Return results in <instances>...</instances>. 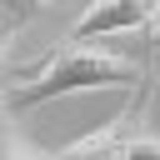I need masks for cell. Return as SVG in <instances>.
Wrapping results in <instances>:
<instances>
[{
    "mask_svg": "<svg viewBox=\"0 0 160 160\" xmlns=\"http://www.w3.org/2000/svg\"><path fill=\"white\" fill-rule=\"evenodd\" d=\"M150 45H155V50H160V25H155V30H150Z\"/></svg>",
    "mask_w": 160,
    "mask_h": 160,
    "instance_id": "obj_7",
    "label": "cell"
},
{
    "mask_svg": "<svg viewBox=\"0 0 160 160\" xmlns=\"http://www.w3.org/2000/svg\"><path fill=\"white\" fill-rule=\"evenodd\" d=\"M140 80V65L120 50H105V45H55L20 85H10L5 105L10 110H30V105H45V100H60V95H85V90H135Z\"/></svg>",
    "mask_w": 160,
    "mask_h": 160,
    "instance_id": "obj_1",
    "label": "cell"
},
{
    "mask_svg": "<svg viewBox=\"0 0 160 160\" xmlns=\"http://www.w3.org/2000/svg\"><path fill=\"white\" fill-rule=\"evenodd\" d=\"M155 25H160V0H90L65 40L95 45L105 35H130V30H155Z\"/></svg>",
    "mask_w": 160,
    "mask_h": 160,
    "instance_id": "obj_2",
    "label": "cell"
},
{
    "mask_svg": "<svg viewBox=\"0 0 160 160\" xmlns=\"http://www.w3.org/2000/svg\"><path fill=\"white\" fill-rule=\"evenodd\" d=\"M15 35H20V20L0 10V60H5V50H10V40H15Z\"/></svg>",
    "mask_w": 160,
    "mask_h": 160,
    "instance_id": "obj_6",
    "label": "cell"
},
{
    "mask_svg": "<svg viewBox=\"0 0 160 160\" xmlns=\"http://www.w3.org/2000/svg\"><path fill=\"white\" fill-rule=\"evenodd\" d=\"M130 160H160V130H140L130 140Z\"/></svg>",
    "mask_w": 160,
    "mask_h": 160,
    "instance_id": "obj_5",
    "label": "cell"
},
{
    "mask_svg": "<svg viewBox=\"0 0 160 160\" xmlns=\"http://www.w3.org/2000/svg\"><path fill=\"white\" fill-rule=\"evenodd\" d=\"M0 160H55L50 150H35L20 130H15V120H10V105L0 100Z\"/></svg>",
    "mask_w": 160,
    "mask_h": 160,
    "instance_id": "obj_4",
    "label": "cell"
},
{
    "mask_svg": "<svg viewBox=\"0 0 160 160\" xmlns=\"http://www.w3.org/2000/svg\"><path fill=\"white\" fill-rule=\"evenodd\" d=\"M150 105V85H145V95H135L110 125H100L95 135H85V140H75V145H65V150H55V160H130V140L140 135L135 130V115Z\"/></svg>",
    "mask_w": 160,
    "mask_h": 160,
    "instance_id": "obj_3",
    "label": "cell"
},
{
    "mask_svg": "<svg viewBox=\"0 0 160 160\" xmlns=\"http://www.w3.org/2000/svg\"><path fill=\"white\" fill-rule=\"evenodd\" d=\"M30 5H55V0H30Z\"/></svg>",
    "mask_w": 160,
    "mask_h": 160,
    "instance_id": "obj_8",
    "label": "cell"
}]
</instances>
